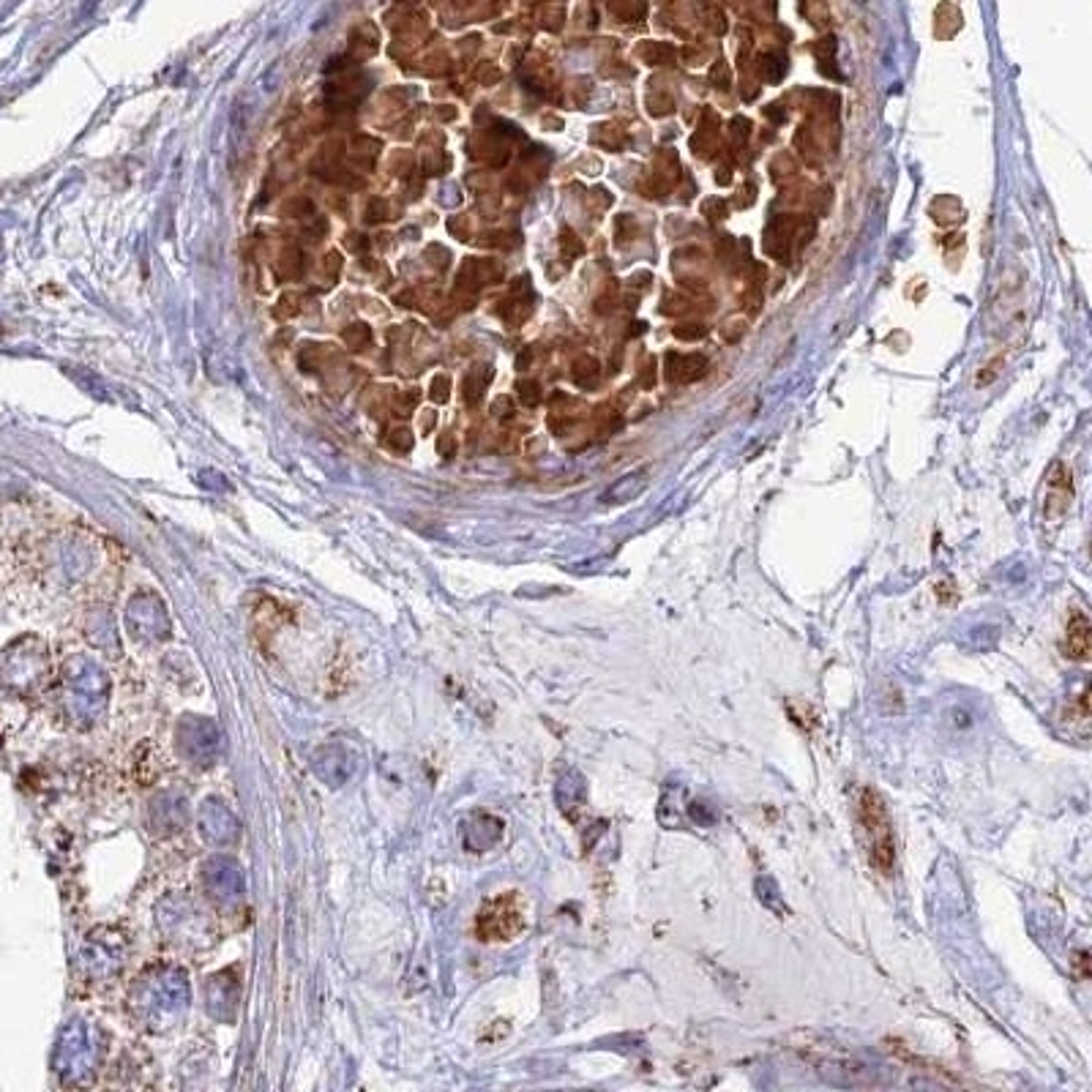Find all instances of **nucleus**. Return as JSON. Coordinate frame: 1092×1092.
Listing matches in <instances>:
<instances>
[{
  "label": "nucleus",
  "mask_w": 1092,
  "mask_h": 1092,
  "mask_svg": "<svg viewBox=\"0 0 1092 1092\" xmlns=\"http://www.w3.org/2000/svg\"><path fill=\"white\" fill-rule=\"evenodd\" d=\"M205 997H208V1013L216 1019L230 1021L238 1008V981L232 972H219V975L208 977L205 986Z\"/></svg>",
  "instance_id": "ddd939ff"
},
{
  "label": "nucleus",
  "mask_w": 1092,
  "mask_h": 1092,
  "mask_svg": "<svg viewBox=\"0 0 1092 1092\" xmlns=\"http://www.w3.org/2000/svg\"><path fill=\"white\" fill-rule=\"evenodd\" d=\"M703 334H705L703 325H677L675 328V336H681V339H699Z\"/></svg>",
  "instance_id": "a878e982"
},
{
  "label": "nucleus",
  "mask_w": 1092,
  "mask_h": 1092,
  "mask_svg": "<svg viewBox=\"0 0 1092 1092\" xmlns=\"http://www.w3.org/2000/svg\"><path fill=\"white\" fill-rule=\"evenodd\" d=\"M176 746L181 752V757L187 763H192L194 768H214L216 759L221 757V746H225V737H221L219 724L214 719H205V716H183L178 721L176 730Z\"/></svg>",
  "instance_id": "39448f33"
},
{
  "label": "nucleus",
  "mask_w": 1092,
  "mask_h": 1092,
  "mask_svg": "<svg viewBox=\"0 0 1092 1092\" xmlns=\"http://www.w3.org/2000/svg\"><path fill=\"white\" fill-rule=\"evenodd\" d=\"M572 374L583 388H590L596 383V377H599V361L596 358H583V361L574 363Z\"/></svg>",
  "instance_id": "a211bd4d"
},
{
  "label": "nucleus",
  "mask_w": 1092,
  "mask_h": 1092,
  "mask_svg": "<svg viewBox=\"0 0 1092 1092\" xmlns=\"http://www.w3.org/2000/svg\"><path fill=\"white\" fill-rule=\"evenodd\" d=\"M385 211H388V203L385 200H380V197H374L372 203H369V214H367V221H380V219H385Z\"/></svg>",
  "instance_id": "b1692460"
},
{
  "label": "nucleus",
  "mask_w": 1092,
  "mask_h": 1092,
  "mask_svg": "<svg viewBox=\"0 0 1092 1092\" xmlns=\"http://www.w3.org/2000/svg\"><path fill=\"white\" fill-rule=\"evenodd\" d=\"M429 399L437 401V405L451 399V380L445 377V374H437V377L432 380V385H429Z\"/></svg>",
  "instance_id": "6ab92c4d"
},
{
  "label": "nucleus",
  "mask_w": 1092,
  "mask_h": 1092,
  "mask_svg": "<svg viewBox=\"0 0 1092 1092\" xmlns=\"http://www.w3.org/2000/svg\"><path fill=\"white\" fill-rule=\"evenodd\" d=\"M145 819H148V828L156 836L181 833L189 823V797L178 790L159 792V795L151 797Z\"/></svg>",
  "instance_id": "9b49d317"
},
{
  "label": "nucleus",
  "mask_w": 1092,
  "mask_h": 1092,
  "mask_svg": "<svg viewBox=\"0 0 1092 1092\" xmlns=\"http://www.w3.org/2000/svg\"><path fill=\"white\" fill-rule=\"evenodd\" d=\"M341 339L350 347L352 352H361L372 345V328L367 323H350L345 331H341Z\"/></svg>",
  "instance_id": "dca6fc26"
},
{
  "label": "nucleus",
  "mask_w": 1092,
  "mask_h": 1092,
  "mask_svg": "<svg viewBox=\"0 0 1092 1092\" xmlns=\"http://www.w3.org/2000/svg\"><path fill=\"white\" fill-rule=\"evenodd\" d=\"M857 817L866 828L868 850H872V863L883 874L893 872L896 863V839L893 825H890L888 806H885L883 795L874 787H863L861 797H857Z\"/></svg>",
  "instance_id": "20e7f679"
},
{
  "label": "nucleus",
  "mask_w": 1092,
  "mask_h": 1092,
  "mask_svg": "<svg viewBox=\"0 0 1092 1092\" xmlns=\"http://www.w3.org/2000/svg\"><path fill=\"white\" fill-rule=\"evenodd\" d=\"M525 928V910L519 893H500L478 912L476 932L483 943H505Z\"/></svg>",
  "instance_id": "6e6552de"
},
{
  "label": "nucleus",
  "mask_w": 1092,
  "mask_h": 1092,
  "mask_svg": "<svg viewBox=\"0 0 1092 1092\" xmlns=\"http://www.w3.org/2000/svg\"><path fill=\"white\" fill-rule=\"evenodd\" d=\"M312 770L328 787H341L356 776L358 754L345 743H325L312 754Z\"/></svg>",
  "instance_id": "f8f14e48"
},
{
  "label": "nucleus",
  "mask_w": 1092,
  "mask_h": 1092,
  "mask_svg": "<svg viewBox=\"0 0 1092 1092\" xmlns=\"http://www.w3.org/2000/svg\"><path fill=\"white\" fill-rule=\"evenodd\" d=\"M1092 650V626L1090 617L1081 610H1073L1068 617V634H1065V653L1073 661H1087Z\"/></svg>",
  "instance_id": "4468645a"
},
{
  "label": "nucleus",
  "mask_w": 1092,
  "mask_h": 1092,
  "mask_svg": "<svg viewBox=\"0 0 1092 1092\" xmlns=\"http://www.w3.org/2000/svg\"><path fill=\"white\" fill-rule=\"evenodd\" d=\"M481 396H483V380H478L476 374H470V377H467V383H465V399L476 405V401L481 399Z\"/></svg>",
  "instance_id": "5701e85b"
},
{
  "label": "nucleus",
  "mask_w": 1092,
  "mask_h": 1092,
  "mask_svg": "<svg viewBox=\"0 0 1092 1092\" xmlns=\"http://www.w3.org/2000/svg\"><path fill=\"white\" fill-rule=\"evenodd\" d=\"M494 416H500V418H508L511 416V401L505 399V396H503V399L494 401Z\"/></svg>",
  "instance_id": "2f4dec72"
},
{
  "label": "nucleus",
  "mask_w": 1092,
  "mask_h": 1092,
  "mask_svg": "<svg viewBox=\"0 0 1092 1092\" xmlns=\"http://www.w3.org/2000/svg\"><path fill=\"white\" fill-rule=\"evenodd\" d=\"M197 833L208 847L225 850L241 839V823L221 801H205L197 812Z\"/></svg>",
  "instance_id": "9d476101"
},
{
  "label": "nucleus",
  "mask_w": 1092,
  "mask_h": 1092,
  "mask_svg": "<svg viewBox=\"0 0 1092 1092\" xmlns=\"http://www.w3.org/2000/svg\"><path fill=\"white\" fill-rule=\"evenodd\" d=\"M561 243H563V249H566V252H572V257H579V254H583V252H585V247H583V243H579V241H577V236H574V232H572V230H566V232H563V238H561Z\"/></svg>",
  "instance_id": "393cba45"
},
{
  "label": "nucleus",
  "mask_w": 1092,
  "mask_h": 1092,
  "mask_svg": "<svg viewBox=\"0 0 1092 1092\" xmlns=\"http://www.w3.org/2000/svg\"><path fill=\"white\" fill-rule=\"evenodd\" d=\"M341 252H328L325 254V271H328V276H336L341 271Z\"/></svg>",
  "instance_id": "bb28decb"
},
{
  "label": "nucleus",
  "mask_w": 1092,
  "mask_h": 1092,
  "mask_svg": "<svg viewBox=\"0 0 1092 1092\" xmlns=\"http://www.w3.org/2000/svg\"><path fill=\"white\" fill-rule=\"evenodd\" d=\"M388 443L394 445L396 451H410L412 448V432H410V429H405V427L394 429V432H391V437H388Z\"/></svg>",
  "instance_id": "4be33fe9"
},
{
  "label": "nucleus",
  "mask_w": 1092,
  "mask_h": 1092,
  "mask_svg": "<svg viewBox=\"0 0 1092 1092\" xmlns=\"http://www.w3.org/2000/svg\"><path fill=\"white\" fill-rule=\"evenodd\" d=\"M123 621H127V632L134 643L154 645L167 639V634H170V615H167L165 601L159 596L148 593V590L134 593L129 599Z\"/></svg>",
  "instance_id": "0eeeda50"
},
{
  "label": "nucleus",
  "mask_w": 1092,
  "mask_h": 1092,
  "mask_svg": "<svg viewBox=\"0 0 1092 1092\" xmlns=\"http://www.w3.org/2000/svg\"><path fill=\"white\" fill-rule=\"evenodd\" d=\"M301 312V298L298 296H292V292H287V296H281V301H279V307H276V317H292V314H298Z\"/></svg>",
  "instance_id": "aec40b11"
},
{
  "label": "nucleus",
  "mask_w": 1092,
  "mask_h": 1092,
  "mask_svg": "<svg viewBox=\"0 0 1092 1092\" xmlns=\"http://www.w3.org/2000/svg\"><path fill=\"white\" fill-rule=\"evenodd\" d=\"M287 208H298V211H287L290 216H312V203H307V200H292V203H287Z\"/></svg>",
  "instance_id": "cd10ccee"
},
{
  "label": "nucleus",
  "mask_w": 1092,
  "mask_h": 1092,
  "mask_svg": "<svg viewBox=\"0 0 1092 1092\" xmlns=\"http://www.w3.org/2000/svg\"><path fill=\"white\" fill-rule=\"evenodd\" d=\"M50 650L39 637H23L0 656V681L17 694H36L50 677Z\"/></svg>",
  "instance_id": "7ed1b4c3"
},
{
  "label": "nucleus",
  "mask_w": 1092,
  "mask_h": 1092,
  "mask_svg": "<svg viewBox=\"0 0 1092 1092\" xmlns=\"http://www.w3.org/2000/svg\"><path fill=\"white\" fill-rule=\"evenodd\" d=\"M416 399H418V391H410V394H401L399 399H396V410H399V412H410L412 407H416Z\"/></svg>",
  "instance_id": "c85d7f7f"
},
{
  "label": "nucleus",
  "mask_w": 1092,
  "mask_h": 1092,
  "mask_svg": "<svg viewBox=\"0 0 1092 1092\" xmlns=\"http://www.w3.org/2000/svg\"><path fill=\"white\" fill-rule=\"evenodd\" d=\"M427 254H429V260H432V263L437 265V268H445V263H448V257H445V249L432 247Z\"/></svg>",
  "instance_id": "7c9ffc66"
},
{
  "label": "nucleus",
  "mask_w": 1092,
  "mask_h": 1092,
  "mask_svg": "<svg viewBox=\"0 0 1092 1092\" xmlns=\"http://www.w3.org/2000/svg\"><path fill=\"white\" fill-rule=\"evenodd\" d=\"M440 451H443L445 456L454 454V440H451L448 434H443V437H440Z\"/></svg>",
  "instance_id": "473e14b6"
},
{
  "label": "nucleus",
  "mask_w": 1092,
  "mask_h": 1092,
  "mask_svg": "<svg viewBox=\"0 0 1092 1092\" xmlns=\"http://www.w3.org/2000/svg\"><path fill=\"white\" fill-rule=\"evenodd\" d=\"M192 988L181 967L159 964L137 977L132 988V1010L154 1030H167L187 1010Z\"/></svg>",
  "instance_id": "f257e3e1"
},
{
  "label": "nucleus",
  "mask_w": 1092,
  "mask_h": 1092,
  "mask_svg": "<svg viewBox=\"0 0 1092 1092\" xmlns=\"http://www.w3.org/2000/svg\"><path fill=\"white\" fill-rule=\"evenodd\" d=\"M56 1068L67 1084H83L96 1068V1048L83 1021H72L58 1043Z\"/></svg>",
  "instance_id": "423d86ee"
},
{
  "label": "nucleus",
  "mask_w": 1092,
  "mask_h": 1092,
  "mask_svg": "<svg viewBox=\"0 0 1092 1092\" xmlns=\"http://www.w3.org/2000/svg\"><path fill=\"white\" fill-rule=\"evenodd\" d=\"M478 77H481V83L492 85V83H497V80H500V72H497V69L489 67V63H487V67L478 69Z\"/></svg>",
  "instance_id": "c756f323"
},
{
  "label": "nucleus",
  "mask_w": 1092,
  "mask_h": 1092,
  "mask_svg": "<svg viewBox=\"0 0 1092 1092\" xmlns=\"http://www.w3.org/2000/svg\"><path fill=\"white\" fill-rule=\"evenodd\" d=\"M276 271L281 274L279 279H292V276H301L303 274V254L296 252V249H287V252L279 257Z\"/></svg>",
  "instance_id": "f3484780"
},
{
  "label": "nucleus",
  "mask_w": 1092,
  "mask_h": 1092,
  "mask_svg": "<svg viewBox=\"0 0 1092 1092\" xmlns=\"http://www.w3.org/2000/svg\"><path fill=\"white\" fill-rule=\"evenodd\" d=\"M708 369V361L703 356H688V358H675L672 356L670 363V380H681V383H694L699 380Z\"/></svg>",
  "instance_id": "2eb2a0df"
},
{
  "label": "nucleus",
  "mask_w": 1092,
  "mask_h": 1092,
  "mask_svg": "<svg viewBox=\"0 0 1092 1092\" xmlns=\"http://www.w3.org/2000/svg\"><path fill=\"white\" fill-rule=\"evenodd\" d=\"M61 686L63 705L77 724L91 727L101 719L110 699V681L94 659L72 656L61 670Z\"/></svg>",
  "instance_id": "f03ea898"
},
{
  "label": "nucleus",
  "mask_w": 1092,
  "mask_h": 1092,
  "mask_svg": "<svg viewBox=\"0 0 1092 1092\" xmlns=\"http://www.w3.org/2000/svg\"><path fill=\"white\" fill-rule=\"evenodd\" d=\"M203 888L216 904H238L247 896V874L232 857L214 855L203 866Z\"/></svg>",
  "instance_id": "1a4fd4ad"
},
{
  "label": "nucleus",
  "mask_w": 1092,
  "mask_h": 1092,
  "mask_svg": "<svg viewBox=\"0 0 1092 1092\" xmlns=\"http://www.w3.org/2000/svg\"><path fill=\"white\" fill-rule=\"evenodd\" d=\"M519 399L525 407H536L541 401V385L538 383H519Z\"/></svg>",
  "instance_id": "412c9836"
}]
</instances>
